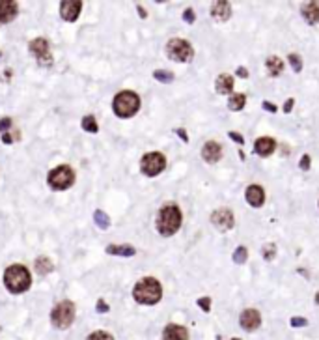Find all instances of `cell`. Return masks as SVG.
I'll return each mask as SVG.
<instances>
[{"label": "cell", "instance_id": "cell-8", "mask_svg": "<svg viewBox=\"0 0 319 340\" xmlns=\"http://www.w3.org/2000/svg\"><path fill=\"white\" fill-rule=\"evenodd\" d=\"M166 168V157L161 153V151H150L142 157L140 161V170L144 176H150V178H155Z\"/></svg>", "mask_w": 319, "mask_h": 340}, {"label": "cell", "instance_id": "cell-10", "mask_svg": "<svg viewBox=\"0 0 319 340\" xmlns=\"http://www.w3.org/2000/svg\"><path fill=\"white\" fill-rule=\"evenodd\" d=\"M211 223H213V226H217V230L228 232L235 225V217L228 208H221L211 213Z\"/></svg>", "mask_w": 319, "mask_h": 340}, {"label": "cell", "instance_id": "cell-16", "mask_svg": "<svg viewBox=\"0 0 319 340\" xmlns=\"http://www.w3.org/2000/svg\"><path fill=\"white\" fill-rule=\"evenodd\" d=\"M274 150H276V140L274 139H271V137H260V139H256L254 151L258 153V156L267 157V156H271Z\"/></svg>", "mask_w": 319, "mask_h": 340}, {"label": "cell", "instance_id": "cell-13", "mask_svg": "<svg viewBox=\"0 0 319 340\" xmlns=\"http://www.w3.org/2000/svg\"><path fill=\"white\" fill-rule=\"evenodd\" d=\"M202 157L203 161L213 165V163H219L222 159V146L215 140H207L202 148Z\"/></svg>", "mask_w": 319, "mask_h": 340}, {"label": "cell", "instance_id": "cell-43", "mask_svg": "<svg viewBox=\"0 0 319 340\" xmlns=\"http://www.w3.org/2000/svg\"><path fill=\"white\" fill-rule=\"evenodd\" d=\"M2 142H4V144H12L13 142L12 135H10V133H2Z\"/></svg>", "mask_w": 319, "mask_h": 340}, {"label": "cell", "instance_id": "cell-48", "mask_svg": "<svg viewBox=\"0 0 319 340\" xmlns=\"http://www.w3.org/2000/svg\"><path fill=\"white\" fill-rule=\"evenodd\" d=\"M0 56H2V52H0Z\"/></svg>", "mask_w": 319, "mask_h": 340}, {"label": "cell", "instance_id": "cell-27", "mask_svg": "<svg viewBox=\"0 0 319 340\" xmlns=\"http://www.w3.org/2000/svg\"><path fill=\"white\" fill-rule=\"evenodd\" d=\"M246 258H249V249L244 247V245H239V247L235 249V253H233V262L241 265L246 262Z\"/></svg>", "mask_w": 319, "mask_h": 340}, {"label": "cell", "instance_id": "cell-39", "mask_svg": "<svg viewBox=\"0 0 319 340\" xmlns=\"http://www.w3.org/2000/svg\"><path fill=\"white\" fill-rule=\"evenodd\" d=\"M293 107H295V99L290 98V99H288V101H286V103H284V112H286V114H288V112H291V110H293Z\"/></svg>", "mask_w": 319, "mask_h": 340}, {"label": "cell", "instance_id": "cell-22", "mask_svg": "<svg viewBox=\"0 0 319 340\" xmlns=\"http://www.w3.org/2000/svg\"><path fill=\"white\" fill-rule=\"evenodd\" d=\"M107 253L112 254V256H134L136 249L131 247V245H109Z\"/></svg>", "mask_w": 319, "mask_h": 340}, {"label": "cell", "instance_id": "cell-42", "mask_svg": "<svg viewBox=\"0 0 319 340\" xmlns=\"http://www.w3.org/2000/svg\"><path fill=\"white\" fill-rule=\"evenodd\" d=\"M175 133H178V137H181V140H183V142H189V135H187L185 133V129H175Z\"/></svg>", "mask_w": 319, "mask_h": 340}, {"label": "cell", "instance_id": "cell-29", "mask_svg": "<svg viewBox=\"0 0 319 340\" xmlns=\"http://www.w3.org/2000/svg\"><path fill=\"white\" fill-rule=\"evenodd\" d=\"M288 60H290L293 71H295V73H301V71H302V58H301V54H297V52H290Z\"/></svg>", "mask_w": 319, "mask_h": 340}, {"label": "cell", "instance_id": "cell-2", "mask_svg": "<svg viewBox=\"0 0 319 340\" xmlns=\"http://www.w3.org/2000/svg\"><path fill=\"white\" fill-rule=\"evenodd\" d=\"M133 297L140 305H157L163 297V286L153 277H144L134 284Z\"/></svg>", "mask_w": 319, "mask_h": 340}, {"label": "cell", "instance_id": "cell-19", "mask_svg": "<svg viewBox=\"0 0 319 340\" xmlns=\"http://www.w3.org/2000/svg\"><path fill=\"white\" fill-rule=\"evenodd\" d=\"M302 17L308 24H319V2H306L301 6Z\"/></svg>", "mask_w": 319, "mask_h": 340}, {"label": "cell", "instance_id": "cell-37", "mask_svg": "<svg viewBox=\"0 0 319 340\" xmlns=\"http://www.w3.org/2000/svg\"><path fill=\"white\" fill-rule=\"evenodd\" d=\"M261 107H263V110H267V112H271V114H274V112H278V107L276 105H273L271 101H263L261 103Z\"/></svg>", "mask_w": 319, "mask_h": 340}, {"label": "cell", "instance_id": "cell-30", "mask_svg": "<svg viewBox=\"0 0 319 340\" xmlns=\"http://www.w3.org/2000/svg\"><path fill=\"white\" fill-rule=\"evenodd\" d=\"M261 256L267 260V262H271V260L276 256V245H274V243H267L265 247L261 249Z\"/></svg>", "mask_w": 319, "mask_h": 340}, {"label": "cell", "instance_id": "cell-15", "mask_svg": "<svg viewBox=\"0 0 319 340\" xmlns=\"http://www.w3.org/2000/svg\"><path fill=\"white\" fill-rule=\"evenodd\" d=\"M17 2L12 0H0V24H8L17 17Z\"/></svg>", "mask_w": 319, "mask_h": 340}, {"label": "cell", "instance_id": "cell-3", "mask_svg": "<svg viewBox=\"0 0 319 340\" xmlns=\"http://www.w3.org/2000/svg\"><path fill=\"white\" fill-rule=\"evenodd\" d=\"M4 284L12 294H23L30 288L32 277L30 271L21 264H13L4 271Z\"/></svg>", "mask_w": 319, "mask_h": 340}, {"label": "cell", "instance_id": "cell-40", "mask_svg": "<svg viewBox=\"0 0 319 340\" xmlns=\"http://www.w3.org/2000/svg\"><path fill=\"white\" fill-rule=\"evenodd\" d=\"M95 311L97 312H109V305H107L103 299H99L97 301V308H95Z\"/></svg>", "mask_w": 319, "mask_h": 340}, {"label": "cell", "instance_id": "cell-35", "mask_svg": "<svg viewBox=\"0 0 319 340\" xmlns=\"http://www.w3.org/2000/svg\"><path fill=\"white\" fill-rule=\"evenodd\" d=\"M198 306H200L203 312H209L211 311V297H200V299H198Z\"/></svg>", "mask_w": 319, "mask_h": 340}, {"label": "cell", "instance_id": "cell-31", "mask_svg": "<svg viewBox=\"0 0 319 340\" xmlns=\"http://www.w3.org/2000/svg\"><path fill=\"white\" fill-rule=\"evenodd\" d=\"M88 340H114V336L111 333H107V331H93L88 336Z\"/></svg>", "mask_w": 319, "mask_h": 340}, {"label": "cell", "instance_id": "cell-17", "mask_svg": "<svg viewBox=\"0 0 319 340\" xmlns=\"http://www.w3.org/2000/svg\"><path fill=\"white\" fill-rule=\"evenodd\" d=\"M163 340H189V331L183 325L170 323L163 331Z\"/></svg>", "mask_w": 319, "mask_h": 340}, {"label": "cell", "instance_id": "cell-38", "mask_svg": "<svg viewBox=\"0 0 319 340\" xmlns=\"http://www.w3.org/2000/svg\"><path fill=\"white\" fill-rule=\"evenodd\" d=\"M10 127H12V118H2L0 120V131L2 133H8Z\"/></svg>", "mask_w": 319, "mask_h": 340}, {"label": "cell", "instance_id": "cell-33", "mask_svg": "<svg viewBox=\"0 0 319 340\" xmlns=\"http://www.w3.org/2000/svg\"><path fill=\"white\" fill-rule=\"evenodd\" d=\"M290 325H291V327H306L308 320H306V318H302V316H293L290 320Z\"/></svg>", "mask_w": 319, "mask_h": 340}, {"label": "cell", "instance_id": "cell-11", "mask_svg": "<svg viewBox=\"0 0 319 340\" xmlns=\"http://www.w3.org/2000/svg\"><path fill=\"white\" fill-rule=\"evenodd\" d=\"M82 12V2L81 0H64L60 2V15L67 23H75Z\"/></svg>", "mask_w": 319, "mask_h": 340}, {"label": "cell", "instance_id": "cell-12", "mask_svg": "<svg viewBox=\"0 0 319 340\" xmlns=\"http://www.w3.org/2000/svg\"><path fill=\"white\" fill-rule=\"evenodd\" d=\"M239 325L244 329V331H256V329L261 325V314L256 308H246V311L241 312L239 316Z\"/></svg>", "mask_w": 319, "mask_h": 340}, {"label": "cell", "instance_id": "cell-6", "mask_svg": "<svg viewBox=\"0 0 319 340\" xmlns=\"http://www.w3.org/2000/svg\"><path fill=\"white\" fill-rule=\"evenodd\" d=\"M75 320V305L71 301H60L58 305L52 308L51 322L56 329H67Z\"/></svg>", "mask_w": 319, "mask_h": 340}, {"label": "cell", "instance_id": "cell-26", "mask_svg": "<svg viewBox=\"0 0 319 340\" xmlns=\"http://www.w3.org/2000/svg\"><path fill=\"white\" fill-rule=\"evenodd\" d=\"M82 129L88 133H97L99 131V126H97V120H95V116H84L82 118Z\"/></svg>", "mask_w": 319, "mask_h": 340}, {"label": "cell", "instance_id": "cell-21", "mask_svg": "<svg viewBox=\"0 0 319 340\" xmlns=\"http://www.w3.org/2000/svg\"><path fill=\"white\" fill-rule=\"evenodd\" d=\"M265 66H267V71L271 77H278L282 75V71H284V62H282L280 56H269Z\"/></svg>", "mask_w": 319, "mask_h": 340}, {"label": "cell", "instance_id": "cell-44", "mask_svg": "<svg viewBox=\"0 0 319 340\" xmlns=\"http://www.w3.org/2000/svg\"><path fill=\"white\" fill-rule=\"evenodd\" d=\"M136 10H138V13H140V17H146L148 13H146V10L142 6H136Z\"/></svg>", "mask_w": 319, "mask_h": 340}, {"label": "cell", "instance_id": "cell-24", "mask_svg": "<svg viewBox=\"0 0 319 340\" xmlns=\"http://www.w3.org/2000/svg\"><path fill=\"white\" fill-rule=\"evenodd\" d=\"M52 269H54V265H52V262L49 258L40 256V258L36 260V271L40 275H49V273H52Z\"/></svg>", "mask_w": 319, "mask_h": 340}, {"label": "cell", "instance_id": "cell-25", "mask_svg": "<svg viewBox=\"0 0 319 340\" xmlns=\"http://www.w3.org/2000/svg\"><path fill=\"white\" fill-rule=\"evenodd\" d=\"M93 221H95V225H97L101 230H107V228L111 226V219H109V215L104 213V211H101V209H97V211L93 213Z\"/></svg>", "mask_w": 319, "mask_h": 340}, {"label": "cell", "instance_id": "cell-47", "mask_svg": "<svg viewBox=\"0 0 319 340\" xmlns=\"http://www.w3.org/2000/svg\"><path fill=\"white\" fill-rule=\"evenodd\" d=\"M232 340H241V338H232Z\"/></svg>", "mask_w": 319, "mask_h": 340}, {"label": "cell", "instance_id": "cell-45", "mask_svg": "<svg viewBox=\"0 0 319 340\" xmlns=\"http://www.w3.org/2000/svg\"><path fill=\"white\" fill-rule=\"evenodd\" d=\"M239 157H241V161H244V159H246V156H244V153L241 150H239Z\"/></svg>", "mask_w": 319, "mask_h": 340}, {"label": "cell", "instance_id": "cell-36", "mask_svg": "<svg viewBox=\"0 0 319 340\" xmlns=\"http://www.w3.org/2000/svg\"><path fill=\"white\" fill-rule=\"evenodd\" d=\"M228 137L233 140V142H237L239 146H243L244 144V139H243V135L241 133H235V131H228Z\"/></svg>", "mask_w": 319, "mask_h": 340}, {"label": "cell", "instance_id": "cell-9", "mask_svg": "<svg viewBox=\"0 0 319 340\" xmlns=\"http://www.w3.org/2000/svg\"><path fill=\"white\" fill-rule=\"evenodd\" d=\"M30 52L36 56L38 64L41 68H51L52 66V54H51V45L45 38H36V40L30 41L28 45Z\"/></svg>", "mask_w": 319, "mask_h": 340}, {"label": "cell", "instance_id": "cell-46", "mask_svg": "<svg viewBox=\"0 0 319 340\" xmlns=\"http://www.w3.org/2000/svg\"><path fill=\"white\" fill-rule=\"evenodd\" d=\"M315 303H319V294H315Z\"/></svg>", "mask_w": 319, "mask_h": 340}, {"label": "cell", "instance_id": "cell-4", "mask_svg": "<svg viewBox=\"0 0 319 340\" xmlns=\"http://www.w3.org/2000/svg\"><path fill=\"white\" fill-rule=\"evenodd\" d=\"M112 109H114V114L120 116V118L134 116L140 109L138 94L131 92V90H123V92L116 94V98L112 101Z\"/></svg>", "mask_w": 319, "mask_h": 340}, {"label": "cell", "instance_id": "cell-20", "mask_svg": "<svg viewBox=\"0 0 319 340\" xmlns=\"http://www.w3.org/2000/svg\"><path fill=\"white\" fill-rule=\"evenodd\" d=\"M215 90L219 94H224V96H232L233 94V77L228 75V73L219 75L215 81Z\"/></svg>", "mask_w": 319, "mask_h": 340}, {"label": "cell", "instance_id": "cell-34", "mask_svg": "<svg viewBox=\"0 0 319 340\" xmlns=\"http://www.w3.org/2000/svg\"><path fill=\"white\" fill-rule=\"evenodd\" d=\"M183 21L189 24H192L196 21V15H194V10H192V8H187L185 12H183Z\"/></svg>", "mask_w": 319, "mask_h": 340}, {"label": "cell", "instance_id": "cell-23", "mask_svg": "<svg viewBox=\"0 0 319 340\" xmlns=\"http://www.w3.org/2000/svg\"><path fill=\"white\" fill-rule=\"evenodd\" d=\"M246 105V96L244 94H232L228 99V109L230 110H241Z\"/></svg>", "mask_w": 319, "mask_h": 340}, {"label": "cell", "instance_id": "cell-18", "mask_svg": "<svg viewBox=\"0 0 319 340\" xmlns=\"http://www.w3.org/2000/svg\"><path fill=\"white\" fill-rule=\"evenodd\" d=\"M211 17L217 19V21H221V23H226L228 19L232 17V6L221 0V2H215L213 6H211Z\"/></svg>", "mask_w": 319, "mask_h": 340}, {"label": "cell", "instance_id": "cell-5", "mask_svg": "<svg viewBox=\"0 0 319 340\" xmlns=\"http://www.w3.org/2000/svg\"><path fill=\"white\" fill-rule=\"evenodd\" d=\"M47 183L54 191H65L75 183V172L69 165H60L54 167L47 176Z\"/></svg>", "mask_w": 319, "mask_h": 340}, {"label": "cell", "instance_id": "cell-14", "mask_svg": "<svg viewBox=\"0 0 319 340\" xmlns=\"http://www.w3.org/2000/svg\"><path fill=\"white\" fill-rule=\"evenodd\" d=\"M244 196H246V202H249L252 208H261L263 202H265V191H263V187L258 183L249 185Z\"/></svg>", "mask_w": 319, "mask_h": 340}, {"label": "cell", "instance_id": "cell-32", "mask_svg": "<svg viewBox=\"0 0 319 340\" xmlns=\"http://www.w3.org/2000/svg\"><path fill=\"white\" fill-rule=\"evenodd\" d=\"M310 167H312V157L308 156V153H304V156L301 157V161H299V168L304 170V172H308Z\"/></svg>", "mask_w": 319, "mask_h": 340}, {"label": "cell", "instance_id": "cell-41", "mask_svg": "<svg viewBox=\"0 0 319 340\" xmlns=\"http://www.w3.org/2000/svg\"><path fill=\"white\" fill-rule=\"evenodd\" d=\"M237 77H241V79H246V77H249V70H246L244 66H239V68H237Z\"/></svg>", "mask_w": 319, "mask_h": 340}, {"label": "cell", "instance_id": "cell-7", "mask_svg": "<svg viewBox=\"0 0 319 340\" xmlns=\"http://www.w3.org/2000/svg\"><path fill=\"white\" fill-rule=\"evenodd\" d=\"M166 56L174 62H191L194 58V49L189 41L174 38L166 43Z\"/></svg>", "mask_w": 319, "mask_h": 340}, {"label": "cell", "instance_id": "cell-28", "mask_svg": "<svg viewBox=\"0 0 319 340\" xmlns=\"http://www.w3.org/2000/svg\"><path fill=\"white\" fill-rule=\"evenodd\" d=\"M153 77H155L159 82H164V84H168V82L174 81V73H172V71H166V70L153 71Z\"/></svg>", "mask_w": 319, "mask_h": 340}, {"label": "cell", "instance_id": "cell-1", "mask_svg": "<svg viewBox=\"0 0 319 340\" xmlns=\"http://www.w3.org/2000/svg\"><path fill=\"white\" fill-rule=\"evenodd\" d=\"M181 223H183L181 209L175 204H164L163 208L159 209L155 225L161 236H174L181 228Z\"/></svg>", "mask_w": 319, "mask_h": 340}]
</instances>
